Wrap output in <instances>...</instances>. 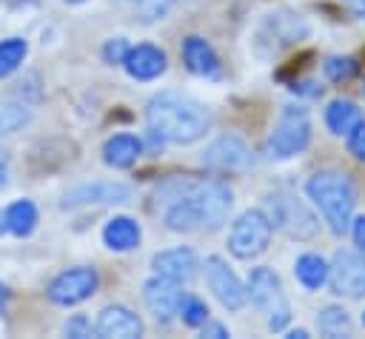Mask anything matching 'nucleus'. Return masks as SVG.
I'll return each instance as SVG.
<instances>
[{
	"instance_id": "obj_1",
	"label": "nucleus",
	"mask_w": 365,
	"mask_h": 339,
	"mask_svg": "<svg viewBox=\"0 0 365 339\" xmlns=\"http://www.w3.org/2000/svg\"><path fill=\"white\" fill-rule=\"evenodd\" d=\"M154 205L163 217V225L174 234H200L217 231L228 219L234 194L220 179H191L168 177L154 191Z\"/></svg>"
},
{
	"instance_id": "obj_2",
	"label": "nucleus",
	"mask_w": 365,
	"mask_h": 339,
	"mask_svg": "<svg viewBox=\"0 0 365 339\" xmlns=\"http://www.w3.org/2000/svg\"><path fill=\"white\" fill-rule=\"evenodd\" d=\"M145 122L148 134L160 137L163 142L188 145L205 137V131L211 128V111L188 94L160 91L145 105Z\"/></svg>"
},
{
	"instance_id": "obj_3",
	"label": "nucleus",
	"mask_w": 365,
	"mask_h": 339,
	"mask_svg": "<svg viewBox=\"0 0 365 339\" xmlns=\"http://www.w3.org/2000/svg\"><path fill=\"white\" fill-rule=\"evenodd\" d=\"M308 199L317 205L322 219L328 222L334 236H342L351 228L354 219V205H356V188L345 171L336 168H322L308 177L305 182Z\"/></svg>"
},
{
	"instance_id": "obj_4",
	"label": "nucleus",
	"mask_w": 365,
	"mask_h": 339,
	"mask_svg": "<svg viewBox=\"0 0 365 339\" xmlns=\"http://www.w3.org/2000/svg\"><path fill=\"white\" fill-rule=\"evenodd\" d=\"M311 142V114L302 103H285L279 108V117L274 122V131L268 134L265 151L271 160H291L302 154Z\"/></svg>"
},
{
	"instance_id": "obj_5",
	"label": "nucleus",
	"mask_w": 365,
	"mask_h": 339,
	"mask_svg": "<svg viewBox=\"0 0 365 339\" xmlns=\"http://www.w3.org/2000/svg\"><path fill=\"white\" fill-rule=\"evenodd\" d=\"M248 299L251 305L265 313L268 319V328L271 330H285L288 322H291V305H288V296H285V288H282V279L277 271L259 265V268H251L248 273Z\"/></svg>"
},
{
	"instance_id": "obj_6",
	"label": "nucleus",
	"mask_w": 365,
	"mask_h": 339,
	"mask_svg": "<svg viewBox=\"0 0 365 339\" xmlns=\"http://www.w3.org/2000/svg\"><path fill=\"white\" fill-rule=\"evenodd\" d=\"M274 234V222L265 214V208H248L242 211L228 231V251L237 259H257L259 254L268 251Z\"/></svg>"
},
{
	"instance_id": "obj_7",
	"label": "nucleus",
	"mask_w": 365,
	"mask_h": 339,
	"mask_svg": "<svg viewBox=\"0 0 365 339\" xmlns=\"http://www.w3.org/2000/svg\"><path fill=\"white\" fill-rule=\"evenodd\" d=\"M202 273H205V285L211 288V293L217 296V302L228 311H240L248 302V288L245 282L234 273V268L220 256L211 254L202 259Z\"/></svg>"
},
{
	"instance_id": "obj_8",
	"label": "nucleus",
	"mask_w": 365,
	"mask_h": 339,
	"mask_svg": "<svg viewBox=\"0 0 365 339\" xmlns=\"http://www.w3.org/2000/svg\"><path fill=\"white\" fill-rule=\"evenodd\" d=\"M328 288L345 299L365 296V254L362 251H336L328 262Z\"/></svg>"
},
{
	"instance_id": "obj_9",
	"label": "nucleus",
	"mask_w": 365,
	"mask_h": 339,
	"mask_svg": "<svg viewBox=\"0 0 365 339\" xmlns=\"http://www.w3.org/2000/svg\"><path fill=\"white\" fill-rule=\"evenodd\" d=\"M97 285H100V276L94 268L88 265H77V268H68V271H60L51 282H48V299L54 305H80L86 302L88 296L97 293Z\"/></svg>"
},
{
	"instance_id": "obj_10",
	"label": "nucleus",
	"mask_w": 365,
	"mask_h": 339,
	"mask_svg": "<svg viewBox=\"0 0 365 339\" xmlns=\"http://www.w3.org/2000/svg\"><path fill=\"white\" fill-rule=\"evenodd\" d=\"M131 199H134V191L125 182H83L63 194L60 208L77 211V208H94V205H125Z\"/></svg>"
},
{
	"instance_id": "obj_11",
	"label": "nucleus",
	"mask_w": 365,
	"mask_h": 339,
	"mask_svg": "<svg viewBox=\"0 0 365 339\" xmlns=\"http://www.w3.org/2000/svg\"><path fill=\"white\" fill-rule=\"evenodd\" d=\"M251 162L254 154L248 142L237 134H222L202 151V165L211 171H245Z\"/></svg>"
},
{
	"instance_id": "obj_12",
	"label": "nucleus",
	"mask_w": 365,
	"mask_h": 339,
	"mask_svg": "<svg viewBox=\"0 0 365 339\" xmlns=\"http://www.w3.org/2000/svg\"><path fill=\"white\" fill-rule=\"evenodd\" d=\"M182 296H185V291H182V282H177V279L154 273L151 279L143 282V302L157 322H168L171 316H177Z\"/></svg>"
},
{
	"instance_id": "obj_13",
	"label": "nucleus",
	"mask_w": 365,
	"mask_h": 339,
	"mask_svg": "<svg viewBox=\"0 0 365 339\" xmlns=\"http://www.w3.org/2000/svg\"><path fill=\"white\" fill-rule=\"evenodd\" d=\"M271 205H274V211H265V214L271 217V222L277 228H285L297 239H311L317 234V219L302 202H297L291 197H271Z\"/></svg>"
},
{
	"instance_id": "obj_14",
	"label": "nucleus",
	"mask_w": 365,
	"mask_h": 339,
	"mask_svg": "<svg viewBox=\"0 0 365 339\" xmlns=\"http://www.w3.org/2000/svg\"><path fill=\"white\" fill-rule=\"evenodd\" d=\"M94 336H100V339H137V336H143V322L125 305H106L94 319Z\"/></svg>"
},
{
	"instance_id": "obj_15",
	"label": "nucleus",
	"mask_w": 365,
	"mask_h": 339,
	"mask_svg": "<svg viewBox=\"0 0 365 339\" xmlns=\"http://www.w3.org/2000/svg\"><path fill=\"white\" fill-rule=\"evenodd\" d=\"M123 68H125V74H128L131 80L148 83V80H157V77L168 68V57H165V51H163L160 46H154V43H140V46H131V48H128V54H125V60H123Z\"/></svg>"
},
{
	"instance_id": "obj_16",
	"label": "nucleus",
	"mask_w": 365,
	"mask_h": 339,
	"mask_svg": "<svg viewBox=\"0 0 365 339\" xmlns=\"http://www.w3.org/2000/svg\"><path fill=\"white\" fill-rule=\"evenodd\" d=\"M197 268H200V259H197L194 248H188V245L165 248V251H157L151 256V271L160 276L177 279V282H188L197 273Z\"/></svg>"
},
{
	"instance_id": "obj_17",
	"label": "nucleus",
	"mask_w": 365,
	"mask_h": 339,
	"mask_svg": "<svg viewBox=\"0 0 365 339\" xmlns=\"http://www.w3.org/2000/svg\"><path fill=\"white\" fill-rule=\"evenodd\" d=\"M182 63L191 74L197 77H205V80H217L222 74V66H220V57L217 51L211 48V43L205 37H185L182 40Z\"/></svg>"
},
{
	"instance_id": "obj_18",
	"label": "nucleus",
	"mask_w": 365,
	"mask_h": 339,
	"mask_svg": "<svg viewBox=\"0 0 365 339\" xmlns=\"http://www.w3.org/2000/svg\"><path fill=\"white\" fill-rule=\"evenodd\" d=\"M143 239L140 222L131 217H111L103 228V242L111 251H134Z\"/></svg>"
},
{
	"instance_id": "obj_19",
	"label": "nucleus",
	"mask_w": 365,
	"mask_h": 339,
	"mask_svg": "<svg viewBox=\"0 0 365 339\" xmlns=\"http://www.w3.org/2000/svg\"><path fill=\"white\" fill-rule=\"evenodd\" d=\"M143 154V142L134 134H114L103 145V162L111 168H131Z\"/></svg>"
},
{
	"instance_id": "obj_20",
	"label": "nucleus",
	"mask_w": 365,
	"mask_h": 339,
	"mask_svg": "<svg viewBox=\"0 0 365 339\" xmlns=\"http://www.w3.org/2000/svg\"><path fill=\"white\" fill-rule=\"evenodd\" d=\"M362 120H365L362 108L351 100H331L328 108H325V125L336 137H348Z\"/></svg>"
},
{
	"instance_id": "obj_21",
	"label": "nucleus",
	"mask_w": 365,
	"mask_h": 339,
	"mask_svg": "<svg viewBox=\"0 0 365 339\" xmlns=\"http://www.w3.org/2000/svg\"><path fill=\"white\" fill-rule=\"evenodd\" d=\"M294 276L305 291H319L328 282V259L314 251H305L294 262Z\"/></svg>"
},
{
	"instance_id": "obj_22",
	"label": "nucleus",
	"mask_w": 365,
	"mask_h": 339,
	"mask_svg": "<svg viewBox=\"0 0 365 339\" xmlns=\"http://www.w3.org/2000/svg\"><path fill=\"white\" fill-rule=\"evenodd\" d=\"M3 214H6V231L14 236H31V231L37 228V205L31 199H17Z\"/></svg>"
},
{
	"instance_id": "obj_23",
	"label": "nucleus",
	"mask_w": 365,
	"mask_h": 339,
	"mask_svg": "<svg viewBox=\"0 0 365 339\" xmlns=\"http://www.w3.org/2000/svg\"><path fill=\"white\" fill-rule=\"evenodd\" d=\"M31 122V111L26 103H14V100H0V137L23 131Z\"/></svg>"
},
{
	"instance_id": "obj_24",
	"label": "nucleus",
	"mask_w": 365,
	"mask_h": 339,
	"mask_svg": "<svg viewBox=\"0 0 365 339\" xmlns=\"http://www.w3.org/2000/svg\"><path fill=\"white\" fill-rule=\"evenodd\" d=\"M29 54V43L23 37H6L0 40V80L14 74L20 68V63Z\"/></svg>"
},
{
	"instance_id": "obj_25",
	"label": "nucleus",
	"mask_w": 365,
	"mask_h": 339,
	"mask_svg": "<svg viewBox=\"0 0 365 339\" xmlns=\"http://www.w3.org/2000/svg\"><path fill=\"white\" fill-rule=\"evenodd\" d=\"M317 325H319L322 336H348L351 333V316L345 308H336V305L322 308L317 316Z\"/></svg>"
},
{
	"instance_id": "obj_26",
	"label": "nucleus",
	"mask_w": 365,
	"mask_h": 339,
	"mask_svg": "<svg viewBox=\"0 0 365 339\" xmlns=\"http://www.w3.org/2000/svg\"><path fill=\"white\" fill-rule=\"evenodd\" d=\"M177 316L182 319V325H185V328H202V325L208 322V305H205L200 296L185 293V296H182V302H180Z\"/></svg>"
},
{
	"instance_id": "obj_27",
	"label": "nucleus",
	"mask_w": 365,
	"mask_h": 339,
	"mask_svg": "<svg viewBox=\"0 0 365 339\" xmlns=\"http://www.w3.org/2000/svg\"><path fill=\"white\" fill-rule=\"evenodd\" d=\"M322 71H325L328 80L345 83V80H351V77L359 71V63H356L354 57H328L325 66H322Z\"/></svg>"
},
{
	"instance_id": "obj_28",
	"label": "nucleus",
	"mask_w": 365,
	"mask_h": 339,
	"mask_svg": "<svg viewBox=\"0 0 365 339\" xmlns=\"http://www.w3.org/2000/svg\"><path fill=\"white\" fill-rule=\"evenodd\" d=\"M63 333L71 336V339H88L94 333V325H91V319L86 313H74V316H68L63 322Z\"/></svg>"
},
{
	"instance_id": "obj_29",
	"label": "nucleus",
	"mask_w": 365,
	"mask_h": 339,
	"mask_svg": "<svg viewBox=\"0 0 365 339\" xmlns=\"http://www.w3.org/2000/svg\"><path fill=\"white\" fill-rule=\"evenodd\" d=\"M128 48H131V46H128L125 37H108L106 46H103V60H106L108 66H123Z\"/></svg>"
},
{
	"instance_id": "obj_30",
	"label": "nucleus",
	"mask_w": 365,
	"mask_h": 339,
	"mask_svg": "<svg viewBox=\"0 0 365 339\" xmlns=\"http://www.w3.org/2000/svg\"><path fill=\"white\" fill-rule=\"evenodd\" d=\"M171 6H174V0H145V3H140V14L145 23H151V20L163 17Z\"/></svg>"
},
{
	"instance_id": "obj_31",
	"label": "nucleus",
	"mask_w": 365,
	"mask_h": 339,
	"mask_svg": "<svg viewBox=\"0 0 365 339\" xmlns=\"http://www.w3.org/2000/svg\"><path fill=\"white\" fill-rule=\"evenodd\" d=\"M348 151H351V157L365 162V120L348 134Z\"/></svg>"
},
{
	"instance_id": "obj_32",
	"label": "nucleus",
	"mask_w": 365,
	"mask_h": 339,
	"mask_svg": "<svg viewBox=\"0 0 365 339\" xmlns=\"http://www.w3.org/2000/svg\"><path fill=\"white\" fill-rule=\"evenodd\" d=\"M351 236H354V245L365 254V214H359L356 219H351Z\"/></svg>"
},
{
	"instance_id": "obj_33",
	"label": "nucleus",
	"mask_w": 365,
	"mask_h": 339,
	"mask_svg": "<svg viewBox=\"0 0 365 339\" xmlns=\"http://www.w3.org/2000/svg\"><path fill=\"white\" fill-rule=\"evenodd\" d=\"M202 336H211V339H228L231 333H228V328L220 325V322H205V325H202Z\"/></svg>"
},
{
	"instance_id": "obj_34",
	"label": "nucleus",
	"mask_w": 365,
	"mask_h": 339,
	"mask_svg": "<svg viewBox=\"0 0 365 339\" xmlns=\"http://www.w3.org/2000/svg\"><path fill=\"white\" fill-rule=\"evenodd\" d=\"M294 91H299V94H308V97H319V94H322V85H317V83L305 80V83H297V85H294Z\"/></svg>"
},
{
	"instance_id": "obj_35",
	"label": "nucleus",
	"mask_w": 365,
	"mask_h": 339,
	"mask_svg": "<svg viewBox=\"0 0 365 339\" xmlns=\"http://www.w3.org/2000/svg\"><path fill=\"white\" fill-rule=\"evenodd\" d=\"M285 339H308V330L305 328H291V330H285Z\"/></svg>"
},
{
	"instance_id": "obj_36",
	"label": "nucleus",
	"mask_w": 365,
	"mask_h": 339,
	"mask_svg": "<svg viewBox=\"0 0 365 339\" xmlns=\"http://www.w3.org/2000/svg\"><path fill=\"white\" fill-rule=\"evenodd\" d=\"M348 6H351V11L354 14H359V17H365V0H345Z\"/></svg>"
},
{
	"instance_id": "obj_37",
	"label": "nucleus",
	"mask_w": 365,
	"mask_h": 339,
	"mask_svg": "<svg viewBox=\"0 0 365 339\" xmlns=\"http://www.w3.org/2000/svg\"><path fill=\"white\" fill-rule=\"evenodd\" d=\"M6 305H9V288L0 282V316L6 313Z\"/></svg>"
},
{
	"instance_id": "obj_38",
	"label": "nucleus",
	"mask_w": 365,
	"mask_h": 339,
	"mask_svg": "<svg viewBox=\"0 0 365 339\" xmlns=\"http://www.w3.org/2000/svg\"><path fill=\"white\" fill-rule=\"evenodd\" d=\"M31 3H37V0H6L9 9H26V6H31Z\"/></svg>"
},
{
	"instance_id": "obj_39",
	"label": "nucleus",
	"mask_w": 365,
	"mask_h": 339,
	"mask_svg": "<svg viewBox=\"0 0 365 339\" xmlns=\"http://www.w3.org/2000/svg\"><path fill=\"white\" fill-rule=\"evenodd\" d=\"M9 182V171H6V162H0V188H6Z\"/></svg>"
},
{
	"instance_id": "obj_40",
	"label": "nucleus",
	"mask_w": 365,
	"mask_h": 339,
	"mask_svg": "<svg viewBox=\"0 0 365 339\" xmlns=\"http://www.w3.org/2000/svg\"><path fill=\"white\" fill-rule=\"evenodd\" d=\"M3 231H6V214L0 211V234H3Z\"/></svg>"
},
{
	"instance_id": "obj_41",
	"label": "nucleus",
	"mask_w": 365,
	"mask_h": 339,
	"mask_svg": "<svg viewBox=\"0 0 365 339\" xmlns=\"http://www.w3.org/2000/svg\"><path fill=\"white\" fill-rule=\"evenodd\" d=\"M66 6H80V3H86V0H63Z\"/></svg>"
},
{
	"instance_id": "obj_42",
	"label": "nucleus",
	"mask_w": 365,
	"mask_h": 339,
	"mask_svg": "<svg viewBox=\"0 0 365 339\" xmlns=\"http://www.w3.org/2000/svg\"><path fill=\"white\" fill-rule=\"evenodd\" d=\"M128 3H137V6H140V3H145V0H128Z\"/></svg>"
},
{
	"instance_id": "obj_43",
	"label": "nucleus",
	"mask_w": 365,
	"mask_h": 339,
	"mask_svg": "<svg viewBox=\"0 0 365 339\" xmlns=\"http://www.w3.org/2000/svg\"><path fill=\"white\" fill-rule=\"evenodd\" d=\"M362 325H365V313H362Z\"/></svg>"
}]
</instances>
